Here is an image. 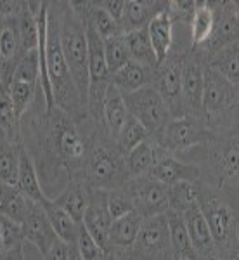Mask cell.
I'll return each instance as SVG.
<instances>
[{
	"instance_id": "6da1fadb",
	"label": "cell",
	"mask_w": 239,
	"mask_h": 260,
	"mask_svg": "<svg viewBox=\"0 0 239 260\" xmlns=\"http://www.w3.org/2000/svg\"><path fill=\"white\" fill-rule=\"evenodd\" d=\"M21 121V141L23 148L30 153L39 172V179L47 184H57L61 170L70 177L80 175L87 153V137L78 123L64 111L54 108L52 111L30 108Z\"/></svg>"
},
{
	"instance_id": "7a4b0ae2",
	"label": "cell",
	"mask_w": 239,
	"mask_h": 260,
	"mask_svg": "<svg viewBox=\"0 0 239 260\" xmlns=\"http://www.w3.org/2000/svg\"><path fill=\"white\" fill-rule=\"evenodd\" d=\"M237 132H210L203 144L179 154V158L198 167L203 184L224 192L229 198L237 200Z\"/></svg>"
},
{
	"instance_id": "3957f363",
	"label": "cell",
	"mask_w": 239,
	"mask_h": 260,
	"mask_svg": "<svg viewBox=\"0 0 239 260\" xmlns=\"http://www.w3.org/2000/svg\"><path fill=\"white\" fill-rule=\"evenodd\" d=\"M45 66L52 87L54 106L64 111L77 123L89 120V110L78 94V89L64 59L59 33V9L57 2H49L47 14V44H45Z\"/></svg>"
},
{
	"instance_id": "277c9868",
	"label": "cell",
	"mask_w": 239,
	"mask_h": 260,
	"mask_svg": "<svg viewBox=\"0 0 239 260\" xmlns=\"http://www.w3.org/2000/svg\"><path fill=\"white\" fill-rule=\"evenodd\" d=\"M77 177H82L92 189L99 191L120 189L128 180L125 156L120 153L116 142L95 125L87 137L85 160Z\"/></svg>"
},
{
	"instance_id": "5b68a950",
	"label": "cell",
	"mask_w": 239,
	"mask_h": 260,
	"mask_svg": "<svg viewBox=\"0 0 239 260\" xmlns=\"http://www.w3.org/2000/svg\"><path fill=\"white\" fill-rule=\"evenodd\" d=\"M198 207L208 224L220 260H237V200L201 182Z\"/></svg>"
},
{
	"instance_id": "8992f818",
	"label": "cell",
	"mask_w": 239,
	"mask_h": 260,
	"mask_svg": "<svg viewBox=\"0 0 239 260\" xmlns=\"http://www.w3.org/2000/svg\"><path fill=\"white\" fill-rule=\"evenodd\" d=\"M59 9V33L64 59L70 73L85 106L89 104V59H87L85 21L73 2H57ZM89 110V106H87Z\"/></svg>"
},
{
	"instance_id": "52a82bcc",
	"label": "cell",
	"mask_w": 239,
	"mask_h": 260,
	"mask_svg": "<svg viewBox=\"0 0 239 260\" xmlns=\"http://www.w3.org/2000/svg\"><path fill=\"white\" fill-rule=\"evenodd\" d=\"M201 120L212 134L237 132V87L213 68H203Z\"/></svg>"
},
{
	"instance_id": "ba28073f",
	"label": "cell",
	"mask_w": 239,
	"mask_h": 260,
	"mask_svg": "<svg viewBox=\"0 0 239 260\" xmlns=\"http://www.w3.org/2000/svg\"><path fill=\"white\" fill-rule=\"evenodd\" d=\"M191 47L180 45L175 47L172 45L168 56L163 62L154 68L153 75V87L159 92L163 103H165L166 110L170 113V118H180L184 116V106H182V62L186 54L189 52Z\"/></svg>"
},
{
	"instance_id": "9c48e42d",
	"label": "cell",
	"mask_w": 239,
	"mask_h": 260,
	"mask_svg": "<svg viewBox=\"0 0 239 260\" xmlns=\"http://www.w3.org/2000/svg\"><path fill=\"white\" fill-rule=\"evenodd\" d=\"M208 136L210 130L204 127L203 120L194 116H180V118H170L159 132L149 137L158 148L179 156L186 151L201 146L208 139Z\"/></svg>"
},
{
	"instance_id": "30bf717a",
	"label": "cell",
	"mask_w": 239,
	"mask_h": 260,
	"mask_svg": "<svg viewBox=\"0 0 239 260\" xmlns=\"http://www.w3.org/2000/svg\"><path fill=\"white\" fill-rule=\"evenodd\" d=\"M128 253L137 260H175L166 215L146 217Z\"/></svg>"
},
{
	"instance_id": "8fae6325",
	"label": "cell",
	"mask_w": 239,
	"mask_h": 260,
	"mask_svg": "<svg viewBox=\"0 0 239 260\" xmlns=\"http://www.w3.org/2000/svg\"><path fill=\"white\" fill-rule=\"evenodd\" d=\"M213 9V31L210 39L203 45L192 49L201 57V61L207 62L215 52H219L227 45L237 42L239 21H237V2H210Z\"/></svg>"
},
{
	"instance_id": "7c38bea8",
	"label": "cell",
	"mask_w": 239,
	"mask_h": 260,
	"mask_svg": "<svg viewBox=\"0 0 239 260\" xmlns=\"http://www.w3.org/2000/svg\"><path fill=\"white\" fill-rule=\"evenodd\" d=\"M123 101L128 115L139 120L149 132V136L159 132L163 125L170 120V113L166 110L159 92L153 85H146L132 92V94L123 95Z\"/></svg>"
},
{
	"instance_id": "4fadbf2b",
	"label": "cell",
	"mask_w": 239,
	"mask_h": 260,
	"mask_svg": "<svg viewBox=\"0 0 239 260\" xmlns=\"http://www.w3.org/2000/svg\"><path fill=\"white\" fill-rule=\"evenodd\" d=\"M123 189L132 198L133 210L142 217L161 215L168 210V186L151 179L149 175L128 179L123 184Z\"/></svg>"
},
{
	"instance_id": "5bb4252c",
	"label": "cell",
	"mask_w": 239,
	"mask_h": 260,
	"mask_svg": "<svg viewBox=\"0 0 239 260\" xmlns=\"http://www.w3.org/2000/svg\"><path fill=\"white\" fill-rule=\"evenodd\" d=\"M203 68L201 57L189 49L182 62V106L184 116H194L201 120V99H203Z\"/></svg>"
},
{
	"instance_id": "9a60e30c",
	"label": "cell",
	"mask_w": 239,
	"mask_h": 260,
	"mask_svg": "<svg viewBox=\"0 0 239 260\" xmlns=\"http://www.w3.org/2000/svg\"><path fill=\"white\" fill-rule=\"evenodd\" d=\"M111 222L113 220L106 208V191L92 189L90 203L85 210V215H83L82 225L90 234L92 240L106 251H110Z\"/></svg>"
},
{
	"instance_id": "2e32d148",
	"label": "cell",
	"mask_w": 239,
	"mask_h": 260,
	"mask_svg": "<svg viewBox=\"0 0 239 260\" xmlns=\"http://www.w3.org/2000/svg\"><path fill=\"white\" fill-rule=\"evenodd\" d=\"M149 177L158 182L172 186L180 180H201L199 170L194 163H189L179 156L166 153L161 148H158V156L153 169L149 170Z\"/></svg>"
},
{
	"instance_id": "e0dca14e",
	"label": "cell",
	"mask_w": 239,
	"mask_h": 260,
	"mask_svg": "<svg viewBox=\"0 0 239 260\" xmlns=\"http://www.w3.org/2000/svg\"><path fill=\"white\" fill-rule=\"evenodd\" d=\"M182 219L198 260H220V255L217 251V246L213 243L212 234H210L208 224L199 210L198 203L192 205L191 208H187L182 213Z\"/></svg>"
},
{
	"instance_id": "ac0fdd59",
	"label": "cell",
	"mask_w": 239,
	"mask_h": 260,
	"mask_svg": "<svg viewBox=\"0 0 239 260\" xmlns=\"http://www.w3.org/2000/svg\"><path fill=\"white\" fill-rule=\"evenodd\" d=\"M23 236L24 243H31L35 245L42 255L47 251L59 238H57L56 231L52 229L50 222L45 215L44 208L40 203H33L30 212H28L26 219L23 220Z\"/></svg>"
},
{
	"instance_id": "d6986e66",
	"label": "cell",
	"mask_w": 239,
	"mask_h": 260,
	"mask_svg": "<svg viewBox=\"0 0 239 260\" xmlns=\"http://www.w3.org/2000/svg\"><path fill=\"white\" fill-rule=\"evenodd\" d=\"M168 9V2L165 0H125L123 16L120 19L121 33L142 30L151 23L154 16Z\"/></svg>"
},
{
	"instance_id": "ffe728a7",
	"label": "cell",
	"mask_w": 239,
	"mask_h": 260,
	"mask_svg": "<svg viewBox=\"0 0 239 260\" xmlns=\"http://www.w3.org/2000/svg\"><path fill=\"white\" fill-rule=\"evenodd\" d=\"M92 187L82 177H70L56 198H52L57 205L73 219L77 224H82L85 210L90 203Z\"/></svg>"
},
{
	"instance_id": "44dd1931",
	"label": "cell",
	"mask_w": 239,
	"mask_h": 260,
	"mask_svg": "<svg viewBox=\"0 0 239 260\" xmlns=\"http://www.w3.org/2000/svg\"><path fill=\"white\" fill-rule=\"evenodd\" d=\"M153 75L154 70H149L133 61H128L110 75V83L120 90L121 95H127L146 85H153Z\"/></svg>"
},
{
	"instance_id": "7402d4cb",
	"label": "cell",
	"mask_w": 239,
	"mask_h": 260,
	"mask_svg": "<svg viewBox=\"0 0 239 260\" xmlns=\"http://www.w3.org/2000/svg\"><path fill=\"white\" fill-rule=\"evenodd\" d=\"M142 220L144 217L135 210L113 220L110 228V251H127L132 248Z\"/></svg>"
},
{
	"instance_id": "603a6c76",
	"label": "cell",
	"mask_w": 239,
	"mask_h": 260,
	"mask_svg": "<svg viewBox=\"0 0 239 260\" xmlns=\"http://www.w3.org/2000/svg\"><path fill=\"white\" fill-rule=\"evenodd\" d=\"M146 30H148V37L153 45L154 56H156V62L159 64L166 59L172 45H174V23L170 19L168 9L154 16L146 26Z\"/></svg>"
},
{
	"instance_id": "cb8c5ba5",
	"label": "cell",
	"mask_w": 239,
	"mask_h": 260,
	"mask_svg": "<svg viewBox=\"0 0 239 260\" xmlns=\"http://www.w3.org/2000/svg\"><path fill=\"white\" fill-rule=\"evenodd\" d=\"M16 187L28 200L33 201V203H42V201L47 198V194H45L44 187L40 184L35 163H33L30 153L23 146H21V153H19V172H18V184H16Z\"/></svg>"
},
{
	"instance_id": "d4e9b609",
	"label": "cell",
	"mask_w": 239,
	"mask_h": 260,
	"mask_svg": "<svg viewBox=\"0 0 239 260\" xmlns=\"http://www.w3.org/2000/svg\"><path fill=\"white\" fill-rule=\"evenodd\" d=\"M42 2H21L18 12V30L21 39V54L30 52L39 45V11Z\"/></svg>"
},
{
	"instance_id": "484cf974",
	"label": "cell",
	"mask_w": 239,
	"mask_h": 260,
	"mask_svg": "<svg viewBox=\"0 0 239 260\" xmlns=\"http://www.w3.org/2000/svg\"><path fill=\"white\" fill-rule=\"evenodd\" d=\"M40 205H42V208H44V212H45V215H47L52 229L56 231L57 238L64 243H68V245H75L82 224H77V222L71 219L68 213L62 210L52 198H49V196L42 201Z\"/></svg>"
},
{
	"instance_id": "4316f807",
	"label": "cell",
	"mask_w": 239,
	"mask_h": 260,
	"mask_svg": "<svg viewBox=\"0 0 239 260\" xmlns=\"http://www.w3.org/2000/svg\"><path fill=\"white\" fill-rule=\"evenodd\" d=\"M166 222H168V233H170V245L172 251H174L175 260L180 258H189V260H198L196 251L192 248L191 238L187 234L186 224H184L182 213L166 210Z\"/></svg>"
},
{
	"instance_id": "83f0119b",
	"label": "cell",
	"mask_w": 239,
	"mask_h": 260,
	"mask_svg": "<svg viewBox=\"0 0 239 260\" xmlns=\"http://www.w3.org/2000/svg\"><path fill=\"white\" fill-rule=\"evenodd\" d=\"M158 156V146L154 141L148 137L142 141L139 146H135L130 153L125 154V169H127L128 179L148 175L149 170L153 169L154 161Z\"/></svg>"
},
{
	"instance_id": "f1b7e54d",
	"label": "cell",
	"mask_w": 239,
	"mask_h": 260,
	"mask_svg": "<svg viewBox=\"0 0 239 260\" xmlns=\"http://www.w3.org/2000/svg\"><path fill=\"white\" fill-rule=\"evenodd\" d=\"M31 205L33 201L28 200L16 186L0 182V215H6L18 224H23Z\"/></svg>"
},
{
	"instance_id": "f546056e",
	"label": "cell",
	"mask_w": 239,
	"mask_h": 260,
	"mask_svg": "<svg viewBox=\"0 0 239 260\" xmlns=\"http://www.w3.org/2000/svg\"><path fill=\"white\" fill-rule=\"evenodd\" d=\"M125 39V45H127L130 61L137 62L141 66H146L149 70H154L158 66L156 62V56H154L153 45H151V40L148 37V30L142 28V30H135V31H128L123 35Z\"/></svg>"
},
{
	"instance_id": "4dcf8cb0",
	"label": "cell",
	"mask_w": 239,
	"mask_h": 260,
	"mask_svg": "<svg viewBox=\"0 0 239 260\" xmlns=\"http://www.w3.org/2000/svg\"><path fill=\"white\" fill-rule=\"evenodd\" d=\"M237 42L227 45L219 52H215L212 57H208L204 64L219 71L222 77L225 78L229 83H232L234 87H237L239 83V52H237Z\"/></svg>"
},
{
	"instance_id": "1f68e13d",
	"label": "cell",
	"mask_w": 239,
	"mask_h": 260,
	"mask_svg": "<svg viewBox=\"0 0 239 260\" xmlns=\"http://www.w3.org/2000/svg\"><path fill=\"white\" fill-rule=\"evenodd\" d=\"M201 180H180L168 186V210L184 213L198 203Z\"/></svg>"
},
{
	"instance_id": "d6a6232c",
	"label": "cell",
	"mask_w": 239,
	"mask_h": 260,
	"mask_svg": "<svg viewBox=\"0 0 239 260\" xmlns=\"http://www.w3.org/2000/svg\"><path fill=\"white\" fill-rule=\"evenodd\" d=\"M213 9L210 2L199 0L198 7H196L194 14H192L189 30H191V49H196L203 45L210 39L213 31Z\"/></svg>"
},
{
	"instance_id": "836d02e7",
	"label": "cell",
	"mask_w": 239,
	"mask_h": 260,
	"mask_svg": "<svg viewBox=\"0 0 239 260\" xmlns=\"http://www.w3.org/2000/svg\"><path fill=\"white\" fill-rule=\"evenodd\" d=\"M0 139L21 142V120L16 116L9 92L0 85Z\"/></svg>"
},
{
	"instance_id": "e575fe53",
	"label": "cell",
	"mask_w": 239,
	"mask_h": 260,
	"mask_svg": "<svg viewBox=\"0 0 239 260\" xmlns=\"http://www.w3.org/2000/svg\"><path fill=\"white\" fill-rule=\"evenodd\" d=\"M21 142H9L0 139V182L16 186L19 172Z\"/></svg>"
},
{
	"instance_id": "d590c367",
	"label": "cell",
	"mask_w": 239,
	"mask_h": 260,
	"mask_svg": "<svg viewBox=\"0 0 239 260\" xmlns=\"http://www.w3.org/2000/svg\"><path fill=\"white\" fill-rule=\"evenodd\" d=\"M7 92H9L11 103H12V106H14L16 116L21 120L24 113L33 106L37 95L40 94V87H39V83L12 80L9 85H7Z\"/></svg>"
},
{
	"instance_id": "8d00e7d4",
	"label": "cell",
	"mask_w": 239,
	"mask_h": 260,
	"mask_svg": "<svg viewBox=\"0 0 239 260\" xmlns=\"http://www.w3.org/2000/svg\"><path fill=\"white\" fill-rule=\"evenodd\" d=\"M148 137H149V132L146 130L144 125H142L139 120L133 118L132 115H128L115 142H116V146H118L120 153L125 156V154L130 153L135 146H139L142 141L148 139Z\"/></svg>"
},
{
	"instance_id": "74e56055",
	"label": "cell",
	"mask_w": 239,
	"mask_h": 260,
	"mask_svg": "<svg viewBox=\"0 0 239 260\" xmlns=\"http://www.w3.org/2000/svg\"><path fill=\"white\" fill-rule=\"evenodd\" d=\"M12 80L28 82V83H39L40 80V62H39V50L33 49L30 52L21 54L12 71ZM9 82V83H11Z\"/></svg>"
},
{
	"instance_id": "f35d334b",
	"label": "cell",
	"mask_w": 239,
	"mask_h": 260,
	"mask_svg": "<svg viewBox=\"0 0 239 260\" xmlns=\"http://www.w3.org/2000/svg\"><path fill=\"white\" fill-rule=\"evenodd\" d=\"M104 42V56H106V64H108V71L110 75L113 71H116L118 68L125 64V62L130 61L127 45H125V39L123 35H116L111 37Z\"/></svg>"
},
{
	"instance_id": "ab89813d",
	"label": "cell",
	"mask_w": 239,
	"mask_h": 260,
	"mask_svg": "<svg viewBox=\"0 0 239 260\" xmlns=\"http://www.w3.org/2000/svg\"><path fill=\"white\" fill-rule=\"evenodd\" d=\"M106 208L110 213L111 220L120 219V217L127 215L128 212L133 210L132 198L128 196V192L120 187V189H111L106 191Z\"/></svg>"
},
{
	"instance_id": "60d3db41",
	"label": "cell",
	"mask_w": 239,
	"mask_h": 260,
	"mask_svg": "<svg viewBox=\"0 0 239 260\" xmlns=\"http://www.w3.org/2000/svg\"><path fill=\"white\" fill-rule=\"evenodd\" d=\"M75 246H77L82 260H108L110 258V253H111V251H106L104 248H100L97 243L92 240L90 234L87 233L83 225L78 231V238H77Z\"/></svg>"
},
{
	"instance_id": "b9f144b4",
	"label": "cell",
	"mask_w": 239,
	"mask_h": 260,
	"mask_svg": "<svg viewBox=\"0 0 239 260\" xmlns=\"http://www.w3.org/2000/svg\"><path fill=\"white\" fill-rule=\"evenodd\" d=\"M0 234H2V253L14 246L24 245L23 225L6 215H0Z\"/></svg>"
},
{
	"instance_id": "7bdbcfd3",
	"label": "cell",
	"mask_w": 239,
	"mask_h": 260,
	"mask_svg": "<svg viewBox=\"0 0 239 260\" xmlns=\"http://www.w3.org/2000/svg\"><path fill=\"white\" fill-rule=\"evenodd\" d=\"M199 0H180V2H168V14L170 19L175 26H184V28H189L192 14H194L196 7H198Z\"/></svg>"
},
{
	"instance_id": "ee69618b",
	"label": "cell",
	"mask_w": 239,
	"mask_h": 260,
	"mask_svg": "<svg viewBox=\"0 0 239 260\" xmlns=\"http://www.w3.org/2000/svg\"><path fill=\"white\" fill-rule=\"evenodd\" d=\"M94 4L99 9L108 12L116 23H120L121 16H123V9H125V0H99V2H94Z\"/></svg>"
},
{
	"instance_id": "f6af8a7d",
	"label": "cell",
	"mask_w": 239,
	"mask_h": 260,
	"mask_svg": "<svg viewBox=\"0 0 239 260\" xmlns=\"http://www.w3.org/2000/svg\"><path fill=\"white\" fill-rule=\"evenodd\" d=\"M42 257H44V260H68L70 245L62 240H57L44 255H42Z\"/></svg>"
},
{
	"instance_id": "bcb514c9",
	"label": "cell",
	"mask_w": 239,
	"mask_h": 260,
	"mask_svg": "<svg viewBox=\"0 0 239 260\" xmlns=\"http://www.w3.org/2000/svg\"><path fill=\"white\" fill-rule=\"evenodd\" d=\"M0 260H24V246H14L12 250H7L0 255Z\"/></svg>"
},
{
	"instance_id": "7dc6e473",
	"label": "cell",
	"mask_w": 239,
	"mask_h": 260,
	"mask_svg": "<svg viewBox=\"0 0 239 260\" xmlns=\"http://www.w3.org/2000/svg\"><path fill=\"white\" fill-rule=\"evenodd\" d=\"M113 253H115L116 260H137L128 253V250L127 251H113Z\"/></svg>"
},
{
	"instance_id": "c3c4849f",
	"label": "cell",
	"mask_w": 239,
	"mask_h": 260,
	"mask_svg": "<svg viewBox=\"0 0 239 260\" xmlns=\"http://www.w3.org/2000/svg\"><path fill=\"white\" fill-rule=\"evenodd\" d=\"M68 260H82V257H80V253H78V250H77V246L75 245H70V257Z\"/></svg>"
},
{
	"instance_id": "681fc988",
	"label": "cell",
	"mask_w": 239,
	"mask_h": 260,
	"mask_svg": "<svg viewBox=\"0 0 239 260\" xmlns=\"http://www.w3.org/2000/svg\"><path fill=\"white\" fill-rule=\"evenodd\" d=\"M108 260H116V257H115V253H113V251L110 253V258H108Z\"/></svg>"
},
{
	"instance_id": "f907efd6",
	"label": "cell",
	"mask_w": 239,
	"mask_h": 260,
	"mask_svg": "<svg viewBox=\"0 0 239 260\" xmlns=\"http://www.w3.org/2000/svg\"><path fill=\"white\" fill-rule=\"evenodd\" d=\"M180 260H189V258H180Z\"/></svg>"
}]
</instances>
